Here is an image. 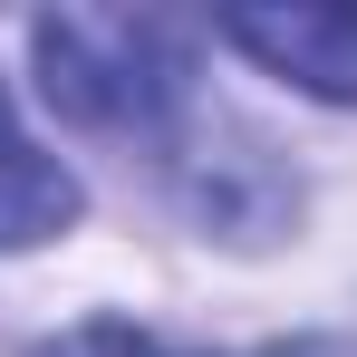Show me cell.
I'll use <instances>...</instances> for the list:
<instances>
[{
  "instance_id": "1",
  "label": "cell",
  "mask_w": 357,
  "mask_h": 357,
  "mask_svg": "<svg viewBox=\"0 0 357 357\" xmlns=\"http://www.w3.org/2000/svg\"><path fill=\"white\" fill-rule=\"evenodd\" d=\"M49 107L107 135H155L193 87V49L155 10H49L29 29Z\"/></svg>"
},
{
  "instance_id": "2",
  "label": "cell",
  "mask_w": 357,
  "mask_h": 357,
  "mask_svg": "<svg viewBox=\"0 0 357 357\" xmlns=\"http://www.w3.org/2000/svg\"><path fill=\"white\" fill-rule=\"evenodd\" d=\"M222 39L328 107H357V10H222Z\"/></svg>"
},
{
  "instance_id": "3",
  "label": "cell",
  "mask_w": 357,
  "mask_h": 357,
  "mask_svg": "<svg viewBox=\"0 0 357 357\" xmlns=\"http://www.w3.org/2000/svg\"><path fill=\"white\" fill-rule=\"evenodd\" d=\"M77 222V183L59 155L29 145V126L10 116V87H0V251H29Z\"/></svg>"
},
{
  "instance_id": "4",
  "label": "cell",
  "mask_w": 357,
  "mask_h": 357,
  "mask_svg": "<svg viewBox=\"0 0 357 357\" xmlns=\"http://www.w3.org/2000/svg\"><path fill=\"white\" fill-rule=\"evenodd\" d=\"M39 357H155V338H145V328H126V319H87V328L49 338Z\"/></svg>"
},
{
  "instance_id": "5",
  "label": "cell",
  "mask_w": 357,
  "mask_h": 357,
  "mask_svg": "<svg viewBox=\"0 0 357 357\" xmlns=\"http://www.w3.org/2000/svg\"><path fill=\"white\" fill-rule=\"evenodd\" d=\"M251 357H357V338H290V348H251Z\"/></svg>"
}]
</instances>
